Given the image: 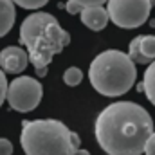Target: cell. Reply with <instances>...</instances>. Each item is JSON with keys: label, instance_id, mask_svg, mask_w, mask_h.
Masks as SVG:
<instances>
[{"label": "cell", "instance_id": "18", "mask_svg": "<svg viewBox=\"0 0 155 155\" xmlns=\"http://www.w3.org/2000/svg\"><path fill=\"white\" fill-rule=\"evenodd\" d=\"M71 2H76L81 7H88V5H103L107 0H71Z\"/></svg>", "mask_w": 155, "mask_h": 155}, {"label": "cell", "instance_id": "6", "mask_svg": "<svg viewBox=\"0 0 155 155\" xmlns=\"http://www.w3.org/2000/svg\"><path fill=\"white\" fill-rule=\"evenodd\" d=\"M43 96V87L38 79L31 76H20L15 78L5 90V99L9 107L16 112H31L35 110L41 101Z\"/></svg>", "mask_w": 155, "mask_h": 155}, {"label": "cell", "instance_id": "4", "mask_svg": "<svg viewBox=\"0 0 155 155\" xmlns=\"http://www.w3.org/2000/svg\"><path fill=\"white\" fill-rule=\"evenodd\" d=\"M135 63L128 54L116 49L99 52L88 67L90 85L96 88V92L107 97H119L126 94L135 85Z\"/></svg>", "mask_w": 155, "mask_h": 155}, {"label": "cell", "instance_id": "7", "mask_svg": "<svg viewBox=\"0 0 155 155\" xmlns=\"http://www.w3.org/2000/svg\"><path fill=\"white\" fill-rule=\"evenodd\" d=\"M29 65V56L24 49L20 47H5L0 51V69L7 74H20L27 69Z\"/></svg>", "mask_w": 155, "mask_h": 155}, {"label": "cell", "instance_id": "15", "mask_svg": "<svg viewBox=\"0 0 155 155\" xmlns=\"http://www.w3.org/2000/svg\"><path fill=\"white\" fill-rule=\"evenodd\" d=\"M143 153H144V155H155V132H152V135L146 139Z\"/></svg>", "mask_w": 155, "mask_h": 155}, {"label": "cell", "instance_id": "5", "mask_svg": "<svg viewBox=\"0 0 155 155\" xmlns=\"http://www.w3.org/2000/svg\"><path fill=\"white\" fill-rule=\"evenodd\" d=\"M108 20L121 29H135L146 24L152 13L150 0H107Z\"/></svg>", "mask_w": 155, "mask_h": 155}, {"label": "cell", "instance_id": "19", "mask_svg": "<svg viewBox=\"0 0 155 155\" xmlns=\"http://www.w3.org/2000/svg\"><path fill=\"white\" fill-rule=\"evenodd\" d=\"M65 9H67L69 15H78V13L81 11V5H78L76 2H71V0H69V2L65 4Z\"/></svg>", "mask_w": 155, "mask_h": 155}, {"label": "cell", "instance_id": "22", "mask_svg": "<svg viewBox=\"0 0 155 155\" xmlns=\"http://www.w3.org/2000/svg\"><path fill=\"white\" fill-rule=\"evenodd\" d=\"M150 2H152V5H153V4H155V0H150Z\"/></svg>", "mask_w": 155, "mask_h": 155}, {"label": "cell", "instance_id": "16", "mask_svg": "<svg viewBox=\"0 0 155 155\" xmlns=\"http://www.w3.org/2000/svg\"><path fill=\"white\" fill-rule=\"evenodd\" d=\"M0 155H13V143L0 137Z\"/></svg>", "mask_w": 155, "mask_h": 155}, {"label": "cell", "instance_id": "2", "mask_svg": "<svg viewBox=\"0 0 155 155\" xmlns=\"http://www.w3.org/2000/svg\"><path fill=\"white\" fill-rule=\"evenodd\" d=\"M20 43L27 49L29 63H33L35 69H41L49 67L52 58L71 43V36L60 25L56 16L36 11L22 22Z\"/></svg>", "mask_w": 155, "mask_h": 155}, {"label": "cell", "instance_id": "11", "mask_svg": "<svg viewBox=\"0 0 155 155\" xmlns=\"http://www.w3.org/2000/svg\"><path fill=\"white\" fill-rule=\"evenodd\" d=\"M139 51H141V54L148 61L155 60V36H152V35L141 36V40H139Z\"/></svg>", "mask_w": 155, "mask_h": 155}, {"label": "cell", "instance_id": "3", "mask_svg": "<svg viewBox=\"0 0 155 155\" xmlns=\"http://www.w3.org/2000/svg\"><path fill=\"white\" fill-rule=\"evenodd\" d=\"M20 144L25 155H74L81 139L58 119H35L22 123Z\"/></svg>", "mask_w": 155, "mask_h": 155}, {"label": "cell", "instance_id": "14", "mask_svg": "<svg viewBox=\"0 0 155 155\" xmlns=\"http://www.w3.org/2000/svg\"><path fill=\"white\" fill-rule=\"evenodd\" d=\"M47 2H49V0H13L15 5H20V7H24V9H33V11L43 7Z\"/></svg>", "mask_w": 155, "mask_h": 155}, {"label": "cell", "instance_id": "21", "mask_svg": "<svg viewBox=\"0 0 155 155\" xmlns=\"http://www.w3.org/2000/svg\"><path fill=\"white\" fill-rule=\"evenodd\" d=\"M74 155H90V152H88V150H81V148H78Z\"/></svg>", "mask_w": 155, "mask_h": 155}, {"label": "cell", "instance_id": "8", "mask_svg": "<svg viewBox=\"0 0 155 155\" xmlns=\"http://www.w3.org/2000/svg\"><path fill=\"white\" fill-rule=\"evenodd\" d=\"M79 18L83 22V25H87L92 31H103L108 24V13L103 5H88V7H81L79 11Z\"/></svg>", "mask_w": 155, "mask_h": 155}, {"label": "cell", "instance_id": "13", "mask_svg": "<svg viewBox=\"0 0 155 155\" xmlns=\"http://www.w3.org/2000/svg\"><path fill=\"white\" fill-rule=\"evenodd\" d=\"M81 79H83V72H81L78 67H69V69L63 72V81H65V85H69V87H78V85L81 83Z\"/></svg>", "mask_w": 155, "mask_h": 155}, {"label": "cell", "instance_id": "1", "mask_svg": "<svg viewBox=\"0 0 155 155\" xmlns=\"http://www.w3.org/2000/svg\"><path fill=\"white\" fill-rule=\"evenodd\" d=\"M153 132L148 110L134 101H117L99 112L94 124L96 141L108 155H143Z\"/></svg>", "mask_w": 155, "mask_h": 155}, {"label": "cell", "instance_id": "10", "mask_svg": "<svg viewBox=\"0 0 155 155\" xmlns=\"http://www.w3.org/2000/svg\"><path fill=\"white\" fill-rule=\"evenodd\" d=\"M143 90L148 97V101L155 107V60H152L144 71V78H143Z\"/></svg>", "mask_w": 155, "mask_h": 155}, {"label": "cell", "instance_id": "20", "mask_svg": "<svg viewBox=\"0 0 155 155\" xmlns=\"http://www.w3.org/2000/svg\"><path fill=\"white\" fill-rule=\"evenodd\" d=\"M45 72H47V67H41V69H36V74H38L40 78L45 76Z\"/></svg>", "mask_w": 155, "mask_h": 155}, {"label": "cell", "instance_id": "9", "mask_svg": "<svg viewBox=\"0 0 155 155\" xmlns=\"http://www.w3.org/2000/svg\"><path fill=\"white\" fill-rule=\"evenodd\" d=\"M15 18H16V11L13 0H0V38L13 29Z\"/></svg>", "mask_w": 155, "mask_h": 155}, {"label": "cell", "instance_id": "12", "mask_svg": "<svg viewBox=\"0 0 155 155\" xmlns=\"http://www.w3.org/2000/svg\"><path fill=\"white\" fill-rule=\"evenodd\" d=\"M139 40L141 36H135V38L130 41V45H128V56H130V60L134 61V63H143V65H148L150 61L141 54V51H139Z\"/></svg>", "mask_w": 155, "mask_h": 155}, {"label": "cell", "instance_id": "17", "mask_svg": "<svg viewBox=\"0 0 155 155\" xmlns=\"http://www.w3.org/2000/svg\"><path fill=\"white\" fill-rule=\"evenodd\" d=\"M5 90H7V79H5V72L0 69V107L5 101Z\"/></svg>", "mask_w": 155, "mask_h": 155}]
</instances>
